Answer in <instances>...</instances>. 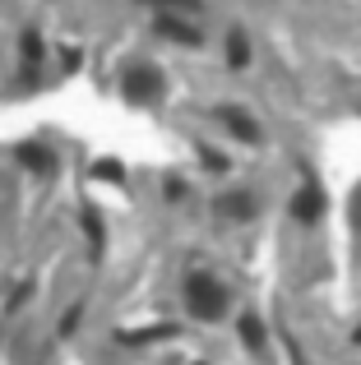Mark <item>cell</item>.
<instances>
[{"instance_id":"obj_1","label":"cell","mask_w":361,"mask_h":365,"mask_svg":"<svg viewBox=\"0 0 361 365\" xmlns=\"http://www.w3.org/2000/svg\"><path fill=\"white\" fill-rule=\"evenodd\" d=\"M185 305L199 314V319H218L223 305H227V296H223V287H218L208 273H190L185 277Z\"/></svg>"},{"instance_id":"obj_2","label":"cell","mask_w":361,"mask_h":365,"mask_svg":"<svg viewBox=\"0 0 361 365\" xmlns=\"http://www.w3.org/2000/svg\"><path fill=\"white\" fill-rule=\"evenodd\" d=\"M126 93L135 102H158L163 98V74H158L153 65H135V70L126 74Z\"/></svg>"},{"instance_id":"obj_3","label":"cell","mask_w":361,"mask_h":365,"mask_svg":"<svg viewBox=\"0 0 361 365\" xmlns=\"http://www.w3.org/2000/svg\"><path fill=\"white\" fill-rule=\"evenodd\" d=\"M292 213H297L301 222H315V217L325 213V195H320L315 185H301V195L292 199Z\"/></svg>"},{"instance_id":"obj_4","label":"cell","mask_w":361,"mask_h":365,"mask_svg":"<svg viewBox=\"0 0 361 365\" xmlns=\"http://www.w3.org/2000/svg\"><path fill=\"white\" fill-rule=\"evenodd\" d=\"M158 33H163V37H176V42H185V46H199V28H190L185 19L158 14Z\"/></svg>"},{"instance_id":"obj_5","label":"cell","mask_w":361,"mask_h":365,"mask_svg":"<svg viewBox=\"0 0 361 365\" xmlns=\"http://www.w3.org/2000/svg\"><path fill=\"white\" fill-rule=\"evenodd\" d=\"M218 116H223L227 125H232V134H236V139H260V130H255V120L250 116H245V111H236V107H223V111H218Z\"/></svg>"},{"instance_id":"obj_6","label":"cell","mask_w":361,"mask_h":365,"mask_svg":"<svg viewBox=\"0 0 361 365\" xmlns=\"http://www.w3.org/2000/svg\"><path fill=\"white\" fill-rule=\"evenodd\" d=\"M227 61H232L236 70L250 61V51H245V33H232V37H227Z\"/></svg>"},{"instance_id":"obj_7","label":"cell","mask_w":361,"mask_h":365,"mask_svg":"<svg viewBox=\"0 0 361 365\" xmlns=\"http://www.w3.org/2000/svg\"><path fill=\"white\" fill-rule=\"evenodd\" d=\"M241 338H245V342H250V347H255V351H260V347H264V324H260V319H255V314H245V319H241Z\"/></svg>"},{"instance_id":"obj_8","label":"cell","mask_w":361,"mask_h":365,"mask_svg":"<svg viewBox=\"0 0 361 365\" xmlns=\"http://www.w3.org/2000/svg\"><path fill=\"white\" fill-rule=\"evenodd\" d=\"M223 208H227V213H236V217H245V213H250V199H245V195H227Z\"/></svg>"},{"instance_id":"obj_9","label":"cell","mask_w":361,"mask_h":365,"mask_svg":"<svg viewBox=\"0 0 361 365\" xmlns=\"http://www.w3.org/2000/svg\"><path fill=\"white\" fill-rule=\"evenodd\" d=\"M24 56H28V61L42 56V37H37V33H24Z\"/></svg>"},{"instance_id":"obj_10","label":"cell","mask_w":361,"mask_h":365,"mask_svg":"<svg viewBox=\"0 0 361 365\" xmlns=\"http://www.w3.org/2000/svg\"><path fill=\"white\" fill-rule=\"evenodd\" d=\"M93 176H98V180H121V167H116V162H98Z\"/></svg>"},{"instance_id":"obj_11","label":"cell","mask_w":361,"mask_h":365,"mask_svg":"<svg viewBox=\"0 0 361 365\" xmlns=\"http://www.w3.org/2000/svg\"><path fill=\"white\" fill-rule=\"evenodd\" d=\"M83 227H88L93 241H102V222H98V213H83Z\"/></svg>"},{"instance_id":"obj_12","label":"cell","mask_w":361,"mask_h":365,"mask_svg":"<svg viewBox=\"0 0 361 365\" xmlns=\"http://www.w3.org/2000/svg\"><path fill=\"white\" fill-rule=\"evenodd\" d=\"M24 162H33V167L42 171V167H46V153H42V148H24Z\"/></svg>"},{"instance_id":"obj_13","label":"cell","mask_w":361,"mask_h":365,"mask_svg":"<svg viewBox=\"0 0 361 365\" xmlns=\"http://www.w3.org/2000/svg\"><path fill=\"white\" fill-rule=\"evenodd\" d=\"M158 5H180V9H195L199 0H158Z\"/></svg>"},{"instance_id":"obj_14","label":"cell","mask_w":361,"mask_h":365,"mask_svg":"<svg viewBox=\"0 0 361 365\" xmlns=\"http://www.w3.org/2000/svg\"><path fill=\"white\" fill-rule=\"evenodd\" d=\"M357 217H361V190H357Z\"/></svg>"},{"instance_id":"obj_15","label":"cell","mask_w":361,"mask_h":365,"mask_svg":"<svg viewBox=\"0 0 361 365\" xmlns=\"http://www.w3.org/2000/svg\"><path fill=\"white\" fill-rule=\"evenodd\" d=\"M357 342H361V329H357Z\"/></svg>"}]
</instances>
